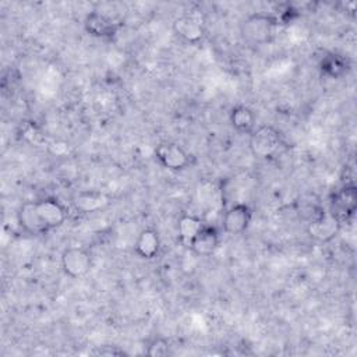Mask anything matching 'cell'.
I'll return each instance as SVG.
<instances>
[{
    "label": "cell",
    "instance_id": "1",
    "mask_svg": "<svg viewBox=\"0 0 357 357\" xmlns=\"http://www.w3.org/2000/svg\"><path fill=\"white\" fill-rule=\"evenodd\" d=\"M278 26L279 21L275 14L254 13L243 20L240 33L247 43L259 46L272 40Z\"/></svg>",
    "mask_w": 357,
    "mask_h": 357
},
{
    "label": "cell",
    "instance_id": "2",
    "mask_svg": "<svg viewBox=\"0 0 357 357\" xmlns=\"http://www.w3.org/2000/svg\"><path fill=\"white\" fill-rule=\"evenodd\" d=\"M280 134L271 126H259L250 134V149L254 156L269 159L279 152Z\"/></svg>",
    "mask_w": 357,
    "mask_h": 357
},
{
    "label": "cell",
    "instance_id": "3",
    "mask_svg": "<svg viewBox=\"0 0 357 357\" xmlns=\"http://www.w3.org/2000/svg\"><path fill=\"white\" fill-rule=\"evenodd\" d=\"M357 209V188L353 183L342 185L331 195L328 212H331L340 223L349 222Z\"/></svg>",
    "mask_w": 357,
    "mask_h": 357
},
{
    "label": "cell",
    "instance_id": "4",
    "mask_svg": "<svg viewBox=\"0 0 357 357\" xmlns=\"http://www.w3.org/2000/svg\"><path fill=\"white\" fill-rule=\"evenodd\" d=\"M60 262H61L63 272L73 279L86 276L92 269V264H93L91 252L86 248L78 247V245L67 247L61 252Z\"/></svg>",
    "mask_w": 357,
    "mask_h": 357
},
{
    "label": "cell",
    "instance_id": "5",
    "mask_svg": "<svg viewBox=\"0 0 357 357\" xmlns=\"http://www.w3.org/2000/svg\"><path fill=\"white\" fill-rule=\"evenodd\" d=\"M155 156L163 167L172 172H181L190 165V155L177 142H160L155 149Z\"/></svg>",
    "mask_w": 357,
    "mask_h": 357
},
{
    "label": "cell",
    "instance_id": "6",
    "mask_svg": "<svg viewBox=\"0 0 357 357\" xmlns=\"http://www.w3.org/2000/svg\"><path fill=\"white\" fill-rule=\"evenodd\" d=\"M35 205L42 222L49 229V231L63 226L68 218L67 206L56 197L40 198L35 201Z\"/></svg>",
    "mask_w": 357,
    "mask_h": 357
},
{
    "label": "cell",
    "instance_id": "7",
    "mask_svg": "<svg viewBox=\"0 0 357 357\" xmlns=\"http://www.w3.org/2000/svg\"><path fill=\"white\" fill-rule=\"evenodd\" d=\"M252 219V209L245 202H236L230 205L222 219L223 231L231 236L244 233Z\"/></svg>",
    "mask_w": 357,
    "mask_h": 357
},
{
    "label": "cell",
    "instance_id": "8",
    "mask_svg": "<svg viewBox=\"0 0 357 357\" xmlns=\"http://www.w3.org/2000/svg\"><path fill=\"white\" fill-rule=\"evenodd\" d=\"M340 227L342 223L331 212H328V209H322L312 220L308 222L307 231L314 240L328 243L337 236Z\"/></svg>",
    "mask_w": 357,
    "mask_h": 357
},
{
    "label": "cell",
    "instance_id": "9",
    "mask_svg": "<svg viewBox=\"0 0 357 357\" xmlns=\"http://www.w3.org/2000/svg\"><path fill=\"white\" fill-rule=\"evenodd\" d=\"M84 28L88 35L98 39H112L117 35L120 25L99 11H91L85 15Z\"/></svg>",
    "mask_w": 357,
    "mask_h": 357
},
{
    "label": "cell",
    "instance_id": "10",
    "mask_svg": "<svg viewBox=\"0 0 357 357\" xmlns=\"http://www.w3.org/2000/svg\"><path fill=\"white\" fill-rule=\"evenodd\" d=\"M220 244V233L212 225H204L190 244V250L198 257H209L216 252Z\"/></svg>",
    "mask_w": 357,
    "mask_h": 357
},
{
    "label": "cell",
    "instance_id": "11",
    "mask_svg": "<svg viewBox=\"0 0 357 357\" xmlns=\"http://www.w3.org/2000/svg\"><path fill=\"white\" fill-rule=\"evenodd\" d=\"M110 197L99 190H82L73 197V206L79 213H93L109 205Z\"/></svg>",
    "mask_w": 357,
    "mask_h": 357
},
{
    "label": "cell",
    "instance_id": "12",
    "mask_svg": "<svg viewBox=\"0 0 357 357\" xmlns=\"http://www.w3.org/2000/svg\"><path fill=\"white\" fill-rule=\"evenodd\" d=\"M17 220H18V225L21 226V229L24 231H26L28 234L42 236L49 231V229L45 226V223L42 222V219L36 211L35 201H26L18 208Z\"/></svg>",
    "mask_w": 357,
    "mask_h": 357
},
{
    "label": "cell",
    "instance_id": "13",
    "mask_svg": "<svg viewBox=\"0 0 357 357\" xmlns=\"http://www.w3.org/2000/svg\"><path fill=\"white\" fill-rule=\"evenodd\" d=\"M173 31L184 42L195 45L204 39V25L194 15H180L173 21Z\"/></svg>",
    "mask_w": 357,
    "mask_h": 357
},
{
    "label": "cell",
    "instance_id": "14",
    "mask_svg": "<svg viewBox=\"0 0 357 357\" xmlns=\"http://www.w3.org/2000/svg\"><path fill=\"white\" fill-rule=\"evenodd\" d=\"M135 254L142 259H153L160 251V237L153 227H145L139 231L135 244Z\"/></svg>",
    "mask_w": 357,
    "mask_h": 357
},
{
    "label": "cell",
    "instance_id": "15",
    "mask_svg": "<svg viewBox=\"0 0 357 357\" xmlns=\"http://www.w3.org/2000/svg\"><path fill=\"white\" fill-rule=\"evenodd\" d=\"M319 71L329 79L343 78L350 71V61L340 53L329 52L319 60Z\"/></svg>",
    "mask_w": 357,
    "mask_h": 357
},
{
    "label": "cell",
    "instance_id": "16",
    "mask_svg": "<svg viewBox=\"0 0 357 357\" xmlns=\"http://www.w3.org/2000/svg\"><path fill=\"white\" fill-rule=\"evenodd\" d=\"M230 124L243 134H251L257 127V116L254 110L245 105H236L229 114Z\"/></svg>",
    "mask_w": 357,
    "mask_h": 357
},
{
    "label": "cell",
    "instance_id": "17",
    "mask_svg": "<svg viewBox=\"0 0 357 357\" xmlns=\"http://www.w3.org/2000/svg\"><path fill=\"white\" fill-rule=\"evenodd\" d=\"M204 226V222L197 215H183L177 223V236L184 247H190L192 238Z\"/></svg>",
    "mask_w": 357,
    "mask_h": 357
},
{
    "label": "cell",
    "instance_id": "18",
    "mask_svg": "<svg viewBox=\"0 0 357 357\" xmlns=\"http://www.w3.org/2000/svg\"><path fill=\"white\" fill-rule=\"evenodd\" d=\"M149 357H165L170 354V344L165 337H155L146 347Z\"/></svg>",
    "mask_w": 357,
    "mask_h": 357
},
{
    "label": "cell",
    "instance_id": "19",
    "mask_svg": "<svg viewBox=\"0 0 357 357\" xmlns=\"http://www.w3.org/2000/svg\"><path fill=\"white\" fill-rule=\"evenodd\" d=\"M93 354L96 356H124L126 351L117 346H110V344H105V346H99Z\"/></svg>",
    "mask_w": 357,
    "mask_h": 357
}]
</instances>
